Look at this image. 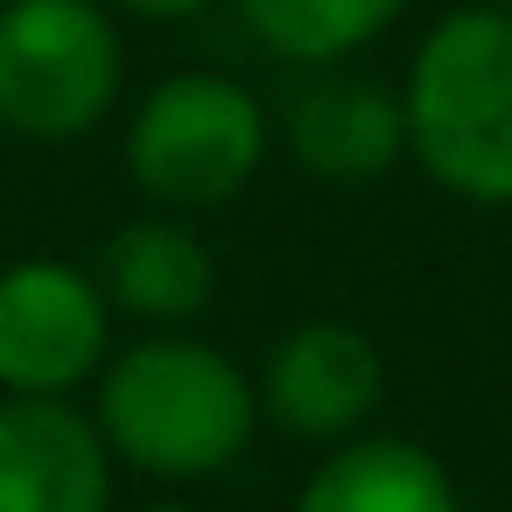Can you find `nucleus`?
<instances>
[{
	"label": "nucleus",
	"instance_id": "f257e3e1",
	"mask_svg": "<svg viewBox=\"0 0 512 512\" xmlns=\"http://www.w3.org/2000/svg\"><path fill=\"white\" fill-rule=\"evenodd\" d=\"M92 421L113 463H134L169 484H197L246 456L260 428V393L218 344L162 330L99 365Z\"/></svg>",
	"mask_w": 512,
	"mask_h": 512
},
{
	"label": "nucleus",
	"instance_id": "f03ea898",
	"mask_svg": "<svg viewBox=\"0 0 512 512\" xmlns=\"http://www.w3.org/2000/svg\"><path fill=\"white\" fill-rule=\"evenodd\" d=\"M407 155L463 204H512V8L470 0L442 15L400 85Z\"/></svg>",
	"mask_w": 512,
	"mask_h": 512
},
{
	"label": "nucleus",
	"instance_id": "7ed1b4c3",
	"mask_svg": "<svg viewBox=\"0 0 512 512\" xmlns=\"http://www.w3.org/2000/svg\"><path fill=\"white\" fill-rule=\"evenodd\" d=\"M274 120L267 106L218 71L162 78L127 127V176L155 211H218L267 162Z\"/></svg>",
	"mask_w": 512,
	"mask_h": 512
},
{
	"label": "nucleus",
	"instance_id": "20e7f679",
	"mask_svg": "<svg viewBox=\"0 0 512 512\" xmlns=\"http://www.w3.org/2000/svg\"><path fill=\"white\" fill-rule=\"evenodd\" d=\"M127 85V43L106 0H0V127L22 141H85Z\"/></svg>",
	"mask_w": 512,
	"mask_h": 512
},
{
	"label": "nucleus",
	"instance_id": "39448f33",
	"mask_svg": "<svg viewBox=\"0 0 512 512\" xmlns=\"http://www.w3.org/2000/svg\"><path fill=\"white\" fill-rule=\"evenodd\" d=\"M106 344V288L85 267L15 260L0 274V393H71L99 379Z\"/></svg>",
	"mask_w": 512,
	"mask_h": 512
},
{
	"label": "nucleus",
	"instance_id": "423d86ee",
	"mask_svg": "<svg viewBox=\"0 0 512 512\" xmlns=\"http://www.w3.org/2000/svg\"><path fill=\"white\" fill-rule=\"evenodd\" d=\"M253 393H260V414L281 435L344 442L386 400V358H379V344L358 323L316 316V323H295V330L274 337Z\"/></svg>",
	"mask_w": 512,
	"mask_h": 512
},
{
	"label": "nucleus",
	"instance_id": "0eeeda50",
	"mask_svg": "<svg viewBox=\"0 0 512 512\" xmlns=\"http://www.w3.org/2000/svg\"><path fill=\"white\" fill-rule=\"evenodd\" d=\"M274 134L288 141L295 169L316 183H379L407 155V106L379 78H358L344 64H302L295 85L281 92Z\"/></svg>",
	"mask_w": 512,
	"mask_h": 512
},
{
	"label": "nucleus",
	"instance_id": "6e6552de",
	"mask_svg": "<svg viewBox=\"0 0 512 512\" xmlns=\"http://www.w3.org/2000/svg\"><path fill=\"white\" fill-rule=\"evenodd\" d=\"M0 512H113V449L64 393L0 400Z\"/></svg>",
	"mask_w": 512,
	"mask_h": 512
},
{
	"label": "nucleus",
	"instance_id": "1a4fd4ad",
	"mask_svg": "<svg viewBox=\"0 0 512 512\" xmlns=\"http://www.w3.org/2000/svg\"><path fill=\"white\" fill-rule=\"evenodd\" d=\"M99 288L106 302H120L127 316L141 323H190L211 309L218 295V260L211 246L176 218V211H148V218H127L106 253H99Z\"/></svg>",
	"mask_w": 512,
	"mask_h": 512
},
{
	"label": "nucleus",
	"instance_id": "9d476101",
	"mask_svg": "<svg viewBox=\"0 0 512 512\" xmlns=\"http://www.w3.org/2000/svg\"><path fill=\"white\" fill-rule=\"evenodd\" d=\"M295 512H456V484L442 456L407 435H344L302 484Z\"/></svg>",
	"mask_w": 512,
	"mask_h": 512
},
{
	"label": "nucleus",
	"instance_id": "9b49d317",
	"mask_svg": "<svg viewBox=\"0 0 512 512\" xmlns=\"http://www.w3.org/2000/svg\"><path fill=\"white\" fill-rule=\"evenodd\" d=\"M407 15V0H239V22L281 64H344Z\"/></svg>",
	"mask_w": 512,
	"mask_h": 512
},
{
	"label": "nucleus",
	"instance_id": "f8f14e48",
	"mask_svg": "<svg viewBox=\"0 0 512 512\" xmlns=\"http://www.w3.org/2000/svg\"><path fill=\"white\" fill-rule=\"evenodd\" d=\"M120 15H141V22H183V15H204L211 0H106Z\"/></svg>",
	"mask_w": 512,
	"mask_h": 512
},
{
	"label": "nucleus",
	"instance_id": "ddd939ff",
	"mask_svg": "<svg viewBox=\"0 0 512 512\" xmlns=\"http://www.w3.org/2000/svg\"><path fill=\"white\" fill-rule=\"evenodd\" d=\"M127 512H190V505H176V498H148V505H127Z\"/></svg>",
	"mask_w": 512,
	"mask_h": 512
},
{
	"label": "nucleus",
	"instance_id": "4468645a",
	"mask_svg": "<svg viewBox=\"0 0 512 512\" xmlns=\"http://www.w3.org/2000/svg\"><path fill=\"white\" fill-rule=\"evenodd\" d=\"M491 8H512V0H491Z\"/></svg>",
	"mask_w": 512,
	"mask_h": 512
}]
</instances>
